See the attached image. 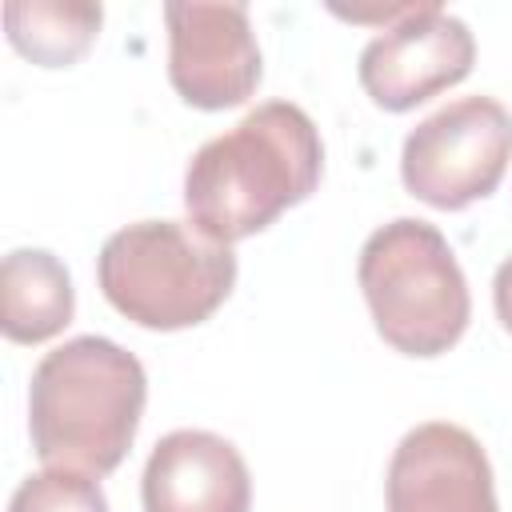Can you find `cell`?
Listing matches in <instances>:
<instances>
[{"label":"cell","mask_w":512,"mask_h":512,"mask_svg":"<svg viewBox=\"0 0 512 512\" xmlns=\"http://www.w3.org/2000/svg\"><path fill=\"white\" fill-rule=\"evenodd\" d=\"M356 276L376 332L396 352L428 360L464 336L472 316L468 280L428 220L400 216L376 228L360 248Z\"/></svg>","instance_id":"obj_4"},{"label":"cell","mask_w":512,"mask_h":512,"mask_svg":"<svg viewBox=\"0 0 512 512\" xmlns=\"http://www.w3.org/2000/svg\"><path fill=\"white\" fill-rule=\"evenodd\" d=\"M168 80L184 104L220 112L260 84V48L244 4H168Z\"/></svg>","instance_id":"obj_7"},{"label":"cell","mask_w":512,"mask_h":512,"mask_svg":"<svg viewBox=\"0 0 512 512\" xmlns=\"http://www.w3.org/2000/svg\"><path fill=\"white\" fill-rule=\"evenodd\" d=\"M144 400L148 380L132 352L104 336L64 340L32 372V448L48 468L104 476L128 456Z\"/></svg>","instance_id":"obj_2"},{"label":"cell","mask_w":512,"mask_h":512,"mask_svg":"<svg viewBox=\"0 0 512 512\" xmlns=\"http://www.w3.org/2000/svg\"><path fill=\"white\" fill-rule=\"evenodd\" d=\"M140 496L144 512H248L252 480L236 444L216 432L180 428L156 440Z\"/></svg>","instance_id":"obj_9"},{"label":"cell","mask_w":512,"mask_h":512,"mask_svg":"<svg viewBox=\"0 0 512 512\" xmlns=\"http://www.w3.org/2000/svg\"><path fill=\"white\" fill-rule=\"evenodd\" d=\"M476 40L436 4H412L360 52V84L384 112H408L472 72Z\"/></svg>","instance_id":"obj_6"},{"label":"cell","mask_w":512,"mask_h":512,"mask_svg":"<svg viewBox=\"0 0 512 512\" xmlns=\"http://www.w3.org/2000/svg\"><path fill=\"white\" fill-rule=\"evenodd\" d=\"M492 300H496V316L504 324V332H512V256L496 268V280H492Z\"/></svg>","instance_id":"obj_13"},{"label":"cell","mask_w":512,"mask_h":512,"mask_svg":"<svg viewBox=\"0 0 512 512\" xmlns=\"http://www.w3.org/2000/svg\"><path fill=\"white\" fill-rule=\"evenodd\" d=\"M8 512H108V496L96 476L44 468L12 492Z\"/></svg>","instance_id":"obj_12"},{"label":"cell","mask_w":512,"mask_h":512,"mask_svg":"<svg viewBox=\"0 0 512 512\" xmlns=\"http://www.w3.org/2000/svg\"><path fill=\"white\" fill-rule=\"evenodd\" d=\"M320 172L324 144L308 112L288 100H268L188 160L184 208L200 236L236 244L308 200Z\"/></svg>","instance_id":"obj_1"},{"label":"cell","mask_w":512,"mask_h":512,"mask_svg":"<svg viewBox=\"0 0 512 512\" xmlns=\"http://www.w3.org/2000/svg\"><path fill=\"white\" fill-rule=\"evenodd\" d=\"M100 4L88 0H8L4 28L20 56L40 68H68L76 64L96 32H100Z\"/></svg>","instance_id":"obj_11"},{"label":"cell","mask_w":512,"mask_h":512,"mask_svg":"<svg viewBox=\"0 0 512 512\" xmlns=\"http://www.w3.org/2000/svg\"><path fill=\"white\" fill-rule=\"evenodd\" d=\"M512 160V112L492 96H464L420 120L400 152L404 188L456 212L496 192Z\"/></svg>","instance_id":"obj_5"},{"label":"cell","mask_w":512,"mask_h":512,"mask_svg":"<svg viewBox=\"0 0 512 512\" xmlns=\"http://www.w3.org/2000/svg\"><path fill=\"white\" fill-rule=\"evenodd\" d=\"M104 300L140 328L176 332L204 324L236 284V256L180 220H140L100 248Z\"/></svg>","instance_id":"obj_3"},{"label":"cell","mask_w":512,"mask_h":512,"mask_svg":"<svg viewBox=\"0 0 512 512\" xmlns=\"http://www.w3.org/2000/svg\"><path fill=\"white\" fill-rule=\"evenodd\" d=\"M76 292L68 268L44 248H16L0 264V328L12 344L52 340L72 324Z\"/></svg>","instance_id":"obj_10"},{"label":"cell","mask_w":512,"mask_h":512,"mask_svg":"<svg viewBox=\"0 0 512 512\" xmlns=\"http://www.w3.org/2000/svg\"><path fill=\"white\" fill-rule=\"evenodd\" d=\"M388 512H500L480 440L448 420L416 424L388 460Z\"/></svg>","instance_id":"obj_8"}]
</instances>
